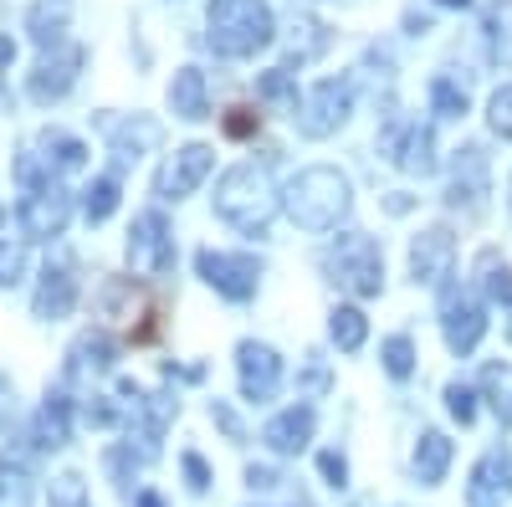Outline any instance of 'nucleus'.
Returning a JSON list of instances; mask_svg holds the SVG:
<instances>
[{
  "label": "nucleus",
  "mask_w": 512,
  "mask_h": 507,
  "mask_svg": "<svg viewBox=\"0 0 512 507\" xmlns=\"http://www.w3.org/2000/svg\"><path fill=\"white\" fill-rule=\"evenodd\" d=\"M282 210L292 216V226H303V231H338V221L354 210V185H349L344 169L308 164L282 185Z\"/></svg>",
  "instance_id": "nucleus-1"
},
{
  "label": "nucleus",
  "mask_w": 512,
  "mask_h": 507,
  "mask_svg": "<svg viewBox=\"0 0 512 507\" xmlns=\"http://www.w3.org/2000/svg\"><path fill=\"white\" fill-rule=\"evenodd\" d=\"M205 41L221 57H256L277 41V16L267 0H210L205 6Z\"/></svg>",
  "instance_id": "nucleus-2"
},
{
  "label": "nucleus",
  "mask_w": 512,
  "mask_h": 507,
  "mask_svg": "<svg viewBox=\"0 0 512 507\" xmlns=\"http://www.w3.org/2000/svg\"><path fill=\"white\" fill-rule=\"evenodd\" d=\"M277 205H282V195L272 185L267 164H236V169H226L221 185H216V216L226 226L246 231V236H267Z\"/></svg>",
  "instance_id": "nucleus-3"
},
{
  "label": "nucleus",
  "mask_w": 512,
  "mask_h": 507,
  "mask_svg": "<svg viewBox=\"0 0 512 507\" xmlns=\"http://www.w3.org/2000/svg\"><path fill=\"white\" fill-rule=\"evenodd\" d=\"M323 272L333 287L354 292V298H379L384 292V251L364 231H344L338 241L323 246Z\"/></svg>",
  "instance_id": "nucleus-4"
},
{
  "label": "nucleus",
  "mask_w": 512,
  "mask_h": 507,
  "mask_svg": "<svg viewBox=\"0 0 512 507\" xmlns=\"http://www.w3.org/2000/svg\"><path fill=\"white\" fill-rule=\"evenodd\" d=\"M349 113H354V82L349 77H323L318 88H308L303 98H297L292 123H297L303 139H328L349 123Z\"/></svg>",
  "instance_id": "nucleus-5"
},
{
  "label": "nucleus",
  "mask_w": 512,
  "mask_h": 507,
  "mask_svg": "<svg viewBox=\"0 0 512 507\" xmlns=\"http://www.w3.org/2000/svg\"><path fill=\"white\" fill-rule=\"evenodd\" d=\"M195 272L205 277V287H216L226 303H251L256 287H262V262L246 257V251L200 246V251H195Z\"/></svg>",
  "instance_id": "nucleus-6"
},
{
  "label": "nucleus",
  "mask_w": 512,
  "mask_h": 507,
  "mask_svg": "<svg viewBox=\"0 0 512 507\" xmlns=\"http://www.w3.org/2000/svg\"><path fill=\"white\" fill-rule=\"evenodd\" d=\"M441 333H446V349H451V354H461V359L472 354V349L482 344V333H487L482 292L451 282V287L441 292Z\"/></svg>",
  "instance_id": "nucleus-7"
},
{
  "label": "nucleus",
  "mask_w": 512,
  "mask_h": 507,
  "mask_svg": "<svg viewBox=\"0 0 512 507\" xmlns=\"http://www.w3.org/2000/svg\"><path fill=\"white\" fill-rule=\"evenodd\" d=\"M16 221H21V231H26L31 241L62 236L67 221H72V195H67V185H62V180H47V185L26 190V200L16 205Z\"/></svg>",
  "instance_id": "nucleus-8"
},
{
  "label": "nucleus",
  "mask_w": 512,
  "mask_h": 507,
  "mask_svg": "<svg viewBox=\"0 0 512 507\" xmlns=\"http://www.w3.org/2000/svg\"><path fill=\"white\" fill-rule=\"evenodd\" d=\"M128 267L139 277H164L175 267V236H169L159 210H144V216H134V226H128Z\"/></svg>",
  "instance_id": "nucleus-9"
},
{
  "label": "nucleus",
  "mask_w": 512,
  "mask_h": 507,
  "mask_svg": "<svg viewBox=\"0 0 512 507\" xmlns=\"http://www.w3.org/2000/svg\"><path fill=\"white\" fill-rule=\"evenodd\" d=\"M82 62H88V52L67 47V41H62V47H52V52H41V62L26 72V93H31L36 103H62V98L72 93Z\"/></svg>",
  "instance_id": "nucleus-10"
},
{
  "label": "nucleus",
  "mask_w": 512,
  "mask_h": 507,
  "mask_svg": "<svg viewBox=\"0 0 512 507\" xmlns=\"http://www.w3.org/2000/svg\"><path fill=\"white\" fill-rule=\"evenodd\" d=\"M236 374H241V395L251 405H267L282 390V354L272 344L241 338V344H236Z\"/></svg>",
  "instance_id": "nucleus-11"
},
{
  "label": "nucleus",
  "mask_w": 512,
  "mask_h": 507,
  "mask_svg": "<svg viewBox=\"0 0 512 507\" xmlns=\"http://www.w3.org/2000/svg\"><path fill=\"white\" fill-rule=\"evenodd\" d=\"M210 164H216V149H210V144H185V149H175V154L159 164L154 195H159V200H185V195H195L200 180L210 175Z\"/></svg>",
  "instance_id": "nucleus-12"
},
{
  "label": "nucleus",
  "mask_w": 512,
  "mask_h": 507,
  "mask_svg": "<svg viewBox=\"0 0 512 507\" xmlns=\"http://www.w3.org/2000/svg\"><path fill=\"white\" fill-rule=\"evenodd\" d=\"M446 205L466 210V216H482V205H487V154H482V144H461L456 149Z\"/></svg>",
  "instance_id": "nucleus-13"
},
{
  "label": "nucleus",
  "mask_w": 512,
  "mask_h": 507,
  "mask_svg": "<svg viewBox=\"0 0 512 507\" xmlns=\"http://www.w3.org/2000/svg\"><path fill=\"white\" fill-rule=\"evenodd\" d=\"M466 507H512V456L502 446L487 451L477 467H472V482H466Z\"/></svg>",
  "instance_id": "nucleus-14"
},
{
  "label": "nucleus",
  "mask_w": 512,
  "mask_h": 507,
  "mask_svg": "<svg viewBox=\"0 0 512 507\" xmlns=\"http://www.w3.org/2000/svg\"><path fill=\"white\" fill-rule=\"evenodd\" d=\"M451 257H456V236H451V226H425L415 241H410V282L420 287H431V282H441L446 272H451Z\"/></svg>",
  "instance_id": "nucleus-15"
},
{
  "label": "nucleus",
  "mask_w": 512,
  "mask_h": 507,
  "mask_svg": "<svg viewBox=\"0 0 512 507\" xmlns=\"http://www.w3.org/2000/svg\"><path fill=\"white\" fill-rule=\"evenodd\" d=\"M72 308H77V277H72V267L67 262H47V267H41V282H36L31 313L41 323H62Z\"/></svg>",
  "instance_id": "nucleus-16"
},
{
  "label": "nucleus",
  "mask_w": 512,
  "mask_h": 507,
  "mask_svg": "<svg viewBox=\"0 0 512 507\" xmlns=\"http://www.w3.org/2000/svg\"><path fill=\"white\" fill-rule=\"evenodd\" d=\"M118 364V344H113V333L103 328H88V333H77L72 338V349H67V379H98Z\"/></svg>",
  "instance_id": "nucleus-17"
},
{
  "label": "nucleus",
  "mask_w": 512,
  "mask_h": 507,
  "mask_svg": "<svg viewBox=\"0 0 512 507\" xmlns=\"http://www.w3.org/2000/svg\"><path fill=\"white\" fill-rule=\"evenodd\" d=\"M159 139H164L159 118H144V113L108 123V144H113V159H118V169H123V164H139L149 149H159Z\"/></svg>",
  "instance_id": "nucleus-18"
},
{
  "label": "nucleus",
  "mask_w": 512,
  "mask_h": 507,
  "mask_svg": "<svg viewBox=\"0 0 512 507\" xmlns=\"http://www.w3.org/2000/svg\"><path fill=\"white\" fill-rule=\"evenodd\" d=\"M313 431H318L313 405H292V410H282V415L267 420V426H262V441H267L277 456H297V451L313 441Z\"/></svg>",
  "instance_id": "nucleus-19"
},
{
  "label": "nucleus",
  "mask_w": 512,
  "mask_h": 507,
  "mask_svg": "<svg viewBox=\"0 0 512 507\" xmlns=\"http://www.w3.org/2000/svg\"><path fill=\"white\" fill-rule=\"evenodd\" d=\"M31 441H36V451H62L72 441V400H67V390H47V400H41V410H36Z\"/></svg>",
  "instance_id": "nucleus-20"
},
{
  "label": "nucleus",
  "mask_w": 512,
  "mask_h": 507,
  "mask_svg": "<svg viewBox=\"0 0 512 507\" xmlns=\"http://www.w3.org/2000/svg\"><path fill=\"white\" fill-rule=\"evenodd\" d=\"M36 154L41 164L52 169V175H77V169H88V144H82L77 134H62V129H41L36 134Z\"/></svg>",
  "instance_id": "nucleus-21"
},
{
  "label": "nucleus",
  "mask_w": 512,
  "mask_h": 507,
  "mask_svg": "<svg viewBox=\"0 0 512 507\" xmlns=\"http://www.w3.org/2000/svg\"><path fill=\"white\" fill-rule=\"evenodd\" d=\"M390 159L405 169V175H436V129L431 123H410L405 129V139L390 149Z\"/></svg>",
  "instance_id": "nucleus-22"
},
{
  "label": "nucleus",
  "mask_w": 512,
  "mask_h": 507,
  "mask_svg": "<svg viewBox=\"0 0 512 507\" xmlns=\"http://www.w3.org/2000/svg\"><path fill=\"white\" fill-rule=\"evenodd\" d=\"M67 21H72V0H36L26 11V31L41 52H52L67 41Z\"/></svg>",
  "instance_id": "nucleus-23"
},
{
  "label": "nucleus",
  "mask_w": 512,
  "mask_h": 507,
  "mask_svg": "<svg viewBox=\"0 0 512 507\" xmlns=\"http://www.w3.org/2000/svg\"><path fill=\"white\" fill-rule=\"evenodd\" d=\"M21 441L0 456V507H31V446Z\"/></svg>",
  "instance_id": "nucleus-24"
},
{
  "label": "nucleus",
  "mask_w": 512,
  "mask_h": 507,
  "mask_svg": "<svg viewBox=\"0 0 512 507\" xmlns=\"http://www.w3.org/2000/svg\"><path fill=\"white\" fill-rule=\"evenodd\" d=\"M169 108L185 123H200L210 113V93H205V72L200 67H180L175 82H169Z\"/></svg>",
  "instance_id": "nucleus-25"
},
{
  "label": "nucleus",
  "mask_w": 512,
  "mask_h": 507,
  "mask_svg": "<svg viewBox=\"0 0 512 507\" xmlns=\"http://www.w3.org/2000/svg\"><path fill=\"white\" fill-rule=\"evenodd\" d=\"M446 472H451V441L441 431H420V441H415V482L441 487Z\"/></svg>",
  "instance_id": "nucleus-26"
},
{
  "label": "nucleus",
  "mask_w": 512,
  "mask_h": 507,
  "mask_svg": "<svg viewBox=\"0 0 512 507\" xmlns=\"http://www.w3.org/2000/svg\"><path fill=\"white\" fill-rule=\"evenodd\" d=\"M482 36H487V57L497 67H512V0H492L482 16Z\"/></svg>",
  "instance_id": "nucleus-27"
},
{
  "label": "nucleus",
  "mask_w": 512,
  "mask_h": 507,
  "mask_svg": "<svg viewBox=\"0 0 512 507\" xmlns=\"http://www.w3.org/2000/svg\"><path fill=\"white\" fill-rule=\"evenodd\" d=\"M477 287H482L487 303L512 308V267L497 257V251H482V257H477Z\"/></svg>",
  "instance_id": "nucleus-28"
},
{
  "label": "nucleus",
  "mask_w": 512,
  "mask_h": 507,
  "mask_svg": "<svg viewBox=\"0 0 512 507\" xmlns=\"http://www.w3.org/2000/svg\"><path fill=\"white\" fill-rule=\"evenodd\" d=\"M328 338H333V344L338 349H344V354H359L364 349V338H369V318L359 313V308H333L328 313Z\"/></svg>",
  "instance_id": "nucleus-29"
},
{
  "label": "nucleus",
  "mask_w": 512,
  "mask_h": 507,
  "mask_svg": "<svg viewBox=\"0 0 512 507\" xmlns=\"http://www.w3.org/2000/svg\"><path fill=\"white\" fill-rule=\"evenodd\" d=\"M482 400L502 426H512V364H487L482 369Z\"/></svg>",
  "instance_id": "nucleus-30"
},
{
  "label": "nucleus",
  "mask_w": 512,
  "mask_h": 507,
  "mask_svg": "<svg viewBox=\"0 0 512 507\" xmlns=\"http://www.w3.org/2000/svg\"><path fill=\"white\" fill-rule=\"evenodd\" d=\"M113 210H118V175H98L88 190H82V216L98 226V221L113 216Z\"/></svg>",
  "instance_id": "nucleus-31"
},
{
  "label": "nucleus",
  "mask_w": 512,
  "mask_h": 507,
  "mask_svg": "<svg viewBox=\"0 0 512 507\" xmlns=\"http://www.w3.org/2000/svg\"><path fill=\"white\" fill-rule=\"evenodd\" d=\"M379 364L390 379H410L415 374V344H410V333H390L379 344Z\"/></svg>",
  "instance_id": "nucleus-32"
},
{
  "label": "nucleus",
  "mask_w": 512,
  "mask_h": 507,
  "mask_svg": "<svg viewBox=\"0 0 512 507\" xmlns=\"http://www.w3.org/2000/svg\"><path fill=\"white\" fill-rule=\"evenodd\" d=\"M431 108H436V118H461L466 113V88L456 77H431Z\"/></svg>",
  "instance_id": "nucleus-33"
},
{
  "label": "nucleus",
  "mask_w": 512,
  "mask_h": 507,
  "mask_svg": "<svg viewBox=\"0 0 512 507\" xmlns=\"http://www.w3.org/2000/svg\"><path fill=\"white\" fill-rule=\"evenodd\" d=\"M256 93H262L267 103H287L297 113V82H292V67H272L256 77Z\"/></svg>",
  "instance_id": "nucleus-34"
},
{
  "label": "nucleus",
  "mask_w": 512,
  "mask_h": 507,
  "mask_svg": "<svg viewBox=\"0 0 512 507\" xmlns=\"http://www.w3.org/2000/svg\"><path fill=\"white\" fill-rule=\"evenodd\" d=\"M103 308H108V318H118V308H123V318H134V308H139L134 277H118V282H108V287H103Z\"/></svg>",
  "instance_id": "nucleus-35"
},
{
  "label": "nucleus",
  "mask_w": 512,
  "mask_h": 507,
  "mask_svg": "<svg viewBox=\"0 0 512 507\" xmlns=\"http://www.w3.org/2000/svg\"><path fill=\"white\" fill-rule=\"evenodd\" d=\"M487 129H492L497 139H512V82L492 93V103H487Z\"/></svg>",
  "instance_id": "nucleus-36"
},
{
  "label": "nucleus",
  "mask_w": 512,
  "mask_h": 507,
  "mask_svg": "<svg viewBox=\"0 0 512 507\" xmlns=\"http://www.w3.org/2000/svg\"><path fill=\"white\" fill-rule=\"evenodd\" d=\"M328 47V31L318 26V21H303L297 26V36H292V62H308V57H318Z\"/></svg>",
  "instance_id": "nucleus-37"
},
{
  "label": "nucleus",
  "mask_w": 512,
  "mask_h": 507,
  "mask_svg": "<svg viewBox=\"0 0 512 507\" xmlns=\"http://www.w3.org/2000/svg\"><path fill=\"white\" fill-rule=\"evenodd\" d=\"M26 246L21 241H0V287H16L26 277Z\"/></svg>",
  "instance_id": "nucleus-38"
},
{
  "label": "nucleus",
  "mask_w": 512,
  "mask_h": 507,
  "mask_svg": "<svg viewBox=\"0 0 512 507\" xmlns=\"http://www.w3.org/2000/svg\"><path fill=\"white\" fill-rule=\"evenodd\" d=\"M446 410H451L456 426H472V420H477V395L466 390L461 379H451V385H446Z\"/></svg>",
  "instance_id": "nucleus-39"
},
{
  "label": "nucleus",
  "mask_w": 512,
  "mask_h": 507,
  "mask_svg": "<svg viewBox=\"0 0 512 507\" xmlns=\"http://www.w3.org/2000/svg\"><path fill=\"white\" fill-rule=\"evenodd\" d=\"M297 395H308V400L328 395V359L318 349L308 354V369H303V379H297Z\"/></svg>",
  "instance_id": "nucleus-40"
},
{
  "label": "nucleus",
  "mask_w": 512,
  "mask_h": 507,
  "mask_svg": "<svg viewBox=\"0 0 512 507\" xmlns=\"http://www.w3.org/2000/svg\"><path fill=\"white\" fill-rule=\"evenodd\" d=\"M88 502V487H82V477L77 472H62L57 482H52V507H82Z\"/></svg>",
  "instance_id": "nucleus-41"
},
{
  "label": "nucleus",
  "mask_w": 512,
  "mask_h": 507,
  "mask_svg": "<svg viewBox=\"0 0 512 507\" xmlns=\"http://www.w3.org/2000/svg\"><path fill=\"white\" fill-rule=\"evenodd\" d=\"M82 420H88V426H118V420H123V410L113 405V400H103V395H93L88 405H82Z\"/></svg>",
  "instance_id": "nucleus-42"
},
{
  "label": "nucleus",
  "mask_w": 512,
  "mask_h": 507,
  "mask_svg": "<svg viewBox=\"0 0 512 507\" xmlns=\"http://www.w3.org/2000/svg\"><path fill=\"white\" fill-rule=\"evenodd\" d=\"M210 420H216V426L231 436V441H246V426H241V415L226 405V400H210Z\"/></svg>",
  "instance_id": "nucleus-43"
},
{
  "label": "nucleus",
  "mask_w": 512,
  "mask_h": 507,
  "mask_svg": "<svg viewBox=\"0 0 512 507\" xmlns=\"http://www.w3.org/2000/svg\"><path fill=\"white\" fill-rule=\"evenodd\" d=\"M318 472H323L328 487H349V461L338 456V451H323V456H318Z\"/></svg>",
  "instance_id": "nucleus-44"
},
{
  "label": "nucleus",
  "mask_w": 512,
  "mask_h": 507,
  "mask_svg": "<svg viewBox=\"0 0 512 507\" xmlns=\"http://www.w3.org/2000/svg\"><path fill=\"white\" fill-rule=\"evenodd\" d=\"M180 467H185L190 492H205V487H210V467H205V456H200V451H185V456H180Z\"/></svg>",
  "instance_id": "nucleus-45"
},
{
  "label": "nucleus",
  "mask_w": 512,
  "mask_h": 507,
  "mask_svg": "<svg viewBox=\"0 0 512 507\" xmlns=\"http://www.w3.org/2000/svg\"><path fill=\"white\" fill-rule=\"evenodd\" d=\"M256 123H262V118H256L251 108H231V118H226V134H231V139H251V134H256Z\"/></svg>",
  "instance_id": "nucleus-46"
},
{
  "label": "nucleus",
  "mask_w": 512,
  "mask_h": 507,
  "mask_svg": "<svg viewBox=\"0 0 512 507\" xmlns=\"http://www.w3.org/2000/svg\"><path fill=\"white\" fill-rule=\"evenodd\" d=\"M246 487L251 492H272V487H282V472L277 467H256V461H251V467H246Z\"/></svg>",
  "instance_id": "nucleus-47"
},
{
  "label": "nucleus",
  "mask_w": 512,
  "mask_h": 507,
  "mask_svg": "<svg viewBox=\"0 0 512 507\" xmlns=\"http://www.w3.org/2000/svg\"><path fill=\"white\" fill-rule=\"evenodd\" d=\"M384 210H390V216H405V210H410V195H390V200H384Z\"/></svg>",
  "instance_id": "nucleus-48"
},
{
  "label": "nucleus",
  "mask_w": 512,
  "mask_h": 507,
  "mask_svg": "<svg viewBox=\"0 0 512 507\" xmlns=\"http://www.w3.org/2000/svg\"><path fill=\"white\" fill-rule=\"evenodd\" d=\"M11 62H16V41L0 36V67H11Z\"/></svg>",
  "instance_id": "nucleus-49"
},
{
  "label": "nucleus",
  "mask_w": 512,
  "mask_h": 507,
  "mask_svg": "<svg viewBox=\"0 0 512 507\" xmlns=\"http://www.w3.org/2000/svg\"><path fill=\"white\" fill-rule=\"evenodd\" d=\"M134 507H164V497H159V492H139Z\"/></svg>",
  "instance_id": "nucleus-50"
},
{
  "label": "nucleus",
  "mask_w": 512,
  "mask_h": 507,
  "mask_svg": "<svg viewBox=\"0 0 512 507\" xmlns=\"http://www.w3.org/2000/svg\"><path fill=\"white\" fill-rule=\"evenodd\" d=\"M6 405H11V379L0 374V415H6Z\"/></svg>",
  "instance_id": "nucleus-51"
},
{
  "label": "nucleus",
  "mask_w": 512,
  "mask_h": 507,
  "mask_svg": "<svg viewBox=\"0 0 512 507\" xmlns=\"http://www.w3.org/2000/svg\"><path fill=\"white\" fill-rule=\"evenodd\" d=\"M436 6H451V11H466V6H472V0H436Z\"/></svg>",
  "instance_id": "nucleus-52"
},
{
  "label": "nucleus",
  "mask_w": 512,
  "mask_h": 507,
  "mask_svg": "<svg viewBox=\"0 0 512 507\" xmlns=\"http://www.w3.org/2000/svg\"><path fill=\"white\" fill-rule=\"evenodd\" d=\"M6 221H11V210H6V205H0V226H6Z\"/></svg>",
  "instance_id": "nucleus-53"
},
{
  "label": "nucleus",
  "mask_w": 512,
  "mask_h": 507,
  "mask_svg": "<svg viewBox=\"0 0 512 507\" xmlns=\"http://www.w3.org/2000/svg\"><path fill=\"white\" fill-rule=\"evenodd\" d=\"M507 205H512V180H507Z\"/></svg>",
  "instance_id": "nucleus-54"
},
{
  "label": "nucleus",
  "mask_w": 512,
  "mask_h": 507,
  "mask_svg": "<svg viewBox=\"0 0 512 507\" xmlns=\"http://www.w3.org/2000/svg\"><path fill=\"white\" fill-rule=\"evenodd\" d=\"M507 338H512V318H507Z\"/></svg>",
  "instance_id": "nucleus-55"
},
{
  "label": "nucleus",
  "mask_w": 512,
  "mask_h": 507,
  "mask_svg": "<svg viewBox=\"0 0 512 507\" xmlns=\"http://www.w3.org/2000/svg\"><path fill=\"white\" fill-rule=\"evenodd\" d=\"M0 103H6V88H0Z\"/></svg>",
  "instance_id": "nucleus-56"
},
{
  "label": "nucleus",
  "mask_w": 512,
  "mask_h": 507,
  "mask_svg": "<svg viewBox=\"0 0 512 507\" xmlns=\"http://www.w3.org/2000/svg\"><path fill=\"white\" fill-rule=\"evenodd\" d=\"M82 507H93V502H82Z\"/></svg>",
  "instance_id": "nucleus-57"
}]
</instances>
